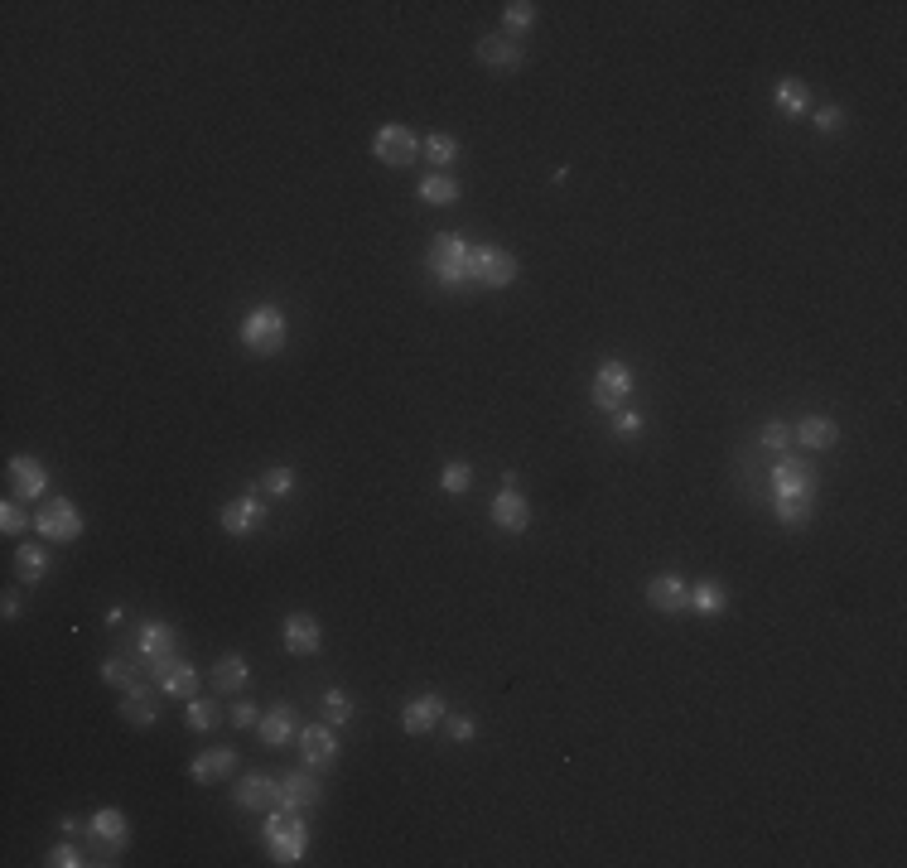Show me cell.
<instances>
[{"instance_id": "cell-1", "label": "cell", "mask_w": 907, "mask_h": 868, "mask_svg": "<svg viewBox=\"0 0 907 868\" xmlns=\"http://www.w3.org/2000/svg\"><path fill=\"white\" fill-rule=\"evenodd\" d=\"M261 840H266V849H271L275 864H300L304 849H309V830H304V820L295 811L271 806L266 825H261Z\"/></svg>"}, {"instance_id": "cell-2", "label": "cell", "mask_w": 907, "mask_h": 868, "mask_svg": "<svg viewBox=\"0 0 907 868\" xmlns=\"http://www.w3.org/2000/svg\"><path fill=\"white\" fill-rule=\"evenodd\" d=\"M242 343H247V353L256 357H271L285 348V314L275 309V304H256L247 309V319H242Z\"/></svg>"}, {"instance_id": "cell-3", "label": "cell", "mask_w": 907, "mask_h": 868, "mask_svg": "<svg viewBox=\"0 0 907 868\" xmlns=\"http://www.w3.org/2000/svg\"><path fill=\"white\" fill-rule=\"evenodd\" d=\"M468 280L488 290H507L517 280V256L497 246H468Z\"/></svg>"}, {"instance_id": "cell-4", "label": "cell", "mask_w": 907, "mask_h": 868, "mask_svg": "<svg viewBox=\"0 0 907 868\" xmlns=\"http://www.w3.org/2000/svg\"><path fill=\"white\" fill-rule=\"evenodd\" d=\"M34 531H39V541L68 545V541L83 536V516H78V507H73L68 497H54V502H44V507L34 512Z\"/></svg>"}, {"instance_id": "cell-5", "label": "cell", "mask_w": 907, "mask_h": 868, "mask_svg": "<svg viewBox=\"0 0 907 868\" xmlns=\"http://www.w3.org/2000/svg\"><path fill=\"white\" fill-rule=\"evenodd\" d=\"M430 271H435V280L440 285H468V242L459 237V232H440L435 237V246H430Z\"/></svg>"}, {"instance_id": "cell-6", "label": "cell", "mask_w": 907, "mask_h": 868, "mask_svg": "<svg viewBox=\"0 0 907 868\" xmlns=\"http://www.w3.org/2000/svg\"><path fill=\"white\" fill-rule=\"evenodd\" d=\"M589 396H594V406L599 410H623L628 406V396H633V372H628L623 362H604V367L594 372Z\"/></svg>"}, {"instance_id": "cell-7", "label": "cell", "mask_w": 907, "mask_h": 868, "mask_svg": "<svg viewBox=\"0 0 907 868\" xmlns=\"http://www.w3.org/2000/svg\"><path fill=\"white\" fill-rule=\"evenodd\" d=\"M140 656H145V671H150V676H155V680L165 676L169 666L179 661V656H174V627H169V623H145V627H140Z\"/></svg>"}, {"instance_id": "cell-8", "label": "cell", "mask_w": 907, "mask_h": 868, "mask_svg": "<svg viewBox=\"0 0 907 868\" xmlns=\"http://www.w3.org/2000/svg\"><path fill=\"white\" fill-rule=\"evenodd\" d=\"M275 806L280 811H309V806H319V782H314V772H300V767H290L280 782H275Z\"/></svg>"}, {"instance_id": "cell-9", "label": "cell", "mask_w": 907, "mask_h": 868, "mask_svg": "<svg viewBox=\"0 0 907 868\" xmlns=\"http://www.w3.org/2000/svg\"><path fill=\"white\" fill-rule=\"evenodd\" d=\"M415 150H420V140L406 131V126H377V136H372V155L391 169H406L415 164Z\"/></svg>"}, {"instance_id": "cell-10", "label": "cell", "mask_w": 907, "mask_h": 868, "mask_svg": "<svg viewBox=\"0 0 907 868\" xmlns=\"http://www.w3.org/2000/svg\"><path fill=\"white\" fill-rule=\"evenodd\" d=\"M261 521H266V512H261V492L256 488H247L242 497H232V502L218 512V526L227 531V536H251Z\"/></svg>"}, {"instance_id": "cell-11", "label": "cell", "mask_w": 907, "mask_h": 868, "mask_svg": "<svg viewBox=\"0 0 907 868\" xmlns=\"http://www.w3.org/2000/svg\"><path fill=\"white\" fill-rule=\"evenodd\" d=\"M300 758L309 762V772H324L338 762V738H333V724H304L300 729Z\"/></svg>"}, {"instance_id": "cell-12", "label": "cell", "mask_w": 907, "mask_h": 868, "mask_svg": "<svg viewBox=\"0 0 907 868\" xmlns=\"http://www.w3.org/2000/svg\"><path fill=\"white\" fill-rule=\"evenodd\" d=\"M87 830H92V840H97V854H107V864L126 849V840H131V830H126V815L116 811V806H107V811H97L92 820H87Z\"/></svg>"}, {"instance_id": "cell-13", "label": "cell", "mask_w": 907, "mask_h": 868, "mask_svg": "<svg viewBox=\"0 0 907 868\" xmlns=\"http://www.w3.org/2000/svg\"><path fill=\"white\" fill-rule=\"evenodd\" d=\"M488 512H493V526H502V531H526L531 526V502L507 483H502V492H493Z\"/></svg>"}, {"instance_id": "cell-14", "label": "cell", "mask_w": 907, "mask_h": 868, "mask_svg": "<svg viewBox=\"0 0 907 868\" xmlns=\"http://www.w3.org/2000/svg\"><path fill=\"white\" fill-rule=\"evenodd\" d=\"M444 695H435V690H430V695H415V700H406V709H401V729L411 733H435V724H440L444 719Z\"/></svg>"}, {"instance_id": "cell-15", "label": "cell", "mask_w": 907, "mask_h": 868, "mask_svg": "<svg viewBox=\"0 0 907 868\" xmlns=\"http://www.w3.org/2000/svg\"><path fill=\"white\" fill-rule=\"evenodd\" d=\"M772 492L777 497H811V463H801L797 454H782L772 468Z\"/></svg>"}, {"instance_id": "cell-16", "label": "cell", "mask_w": 907, "mask_h": 868, "mask_svg": "<svg viewBox=\"0 0 907 868\" xmlns=\"http://www.w3.org/2000/svg\"><path fill=\"white\" fill-rule=\"evenodd\" d=\"M647 603L657 608V613H686L690 608V589L681 574H657V579H647Z\"/></svg>"}, {"instance_id": "cell-17", "label": "cell", "mask_w": 907, "mask_h": 868, "mask_svg": "<svg viewBox=\"0 0 907 868\" xmlns=\"http://www.w3.org/2000/svg\"><path fill=\"white\" fill-rule=\"evenodd\" d=\"M10 488H15V497H20V502L44 497V488H49V473H44V463L29 459V454H15V459H10Z\"/></svg>"}, {"instance_id": "cell-18", "label": "cell", "mask_w": 907, "mask_h": 868, "mask_svg": "<svg viewBox=\"0 0 907 868\" xmlns=\"http://www.w3.org/2000/svg\"><path fill=\"white\" fill-rule=\"evenodd\" d=\"M319 647H324L319 623H314L309 613H290V618H285V651H290V656H319Z\"/></svg>"}, {"instance_id": "cell-19", "label": "cell", "mask_w": 907, "mask_h": 868, "mask_svg": "<svg viewBox=\"0 0 907 868\" xmlns=\"http://www.w3.org/2000/svg\"><path fill=\"white\" fill-rule=\"evenodd\" d=\"M256 729H261V743H266V748H285V743L300 738V719H295V709L290 705H275Z\"/></svg>"}, {"instance_id": "cell-20", "label": "cell", "mask_w": 907, "mask_h": 868, "mask_svg": "<svg viewBox=\"0 0 907 868\" xmlns=\"http://www.w3.org/2000/svg\"><path fill=\"white\" fill-rule=\"evenodd\" d=\"M473 54H478V63H488V68H517L522 63V44L512 34H483Z\"/></svg>"}, {"instance_id": "cell-21", "label": "cell", "mask_w": 907, "mask_h": 868, "mask_svg": "<svg viewBox=\"0 0 907 868\" xmlns=\"http://www.w3.org/2000/svg\"><path fill=\"white\" fill-rule=\"evenodd\" d=\"M232 767H237V753H227V748H208V753H198L189 762V777L193 782H222V777H232Z\"/></svg>"}, {"instance_id": "cell-22", "label": "cell", "mask_w": 907, "mask_h": 868, "mask_svg": "<svg viewBox=\"0 0 907 868\" xmlns=\"http://www.w3.org/2000/svg\"><path fill=\"white\" fill-rule=\"evenodd\" d=\"M247 680H251V666H247V656H242V651L218 656V666H213V685H218V695H237Z\"/></svg>"}, {"instance_id": "cell-23", "label": "cell", "mask_w": 907, "mask_h": 868, "mask_svg": "<svg viewBox=\"0 0 907 868\" xmlns=\"http://www.w3.org/2000/svg\"><path fill=\"white\" fill-rule=\"evenodd\" d=\"M237 806L242 811H271L275 806V782L271 777H261V772H251L237 782Z\"/></svg>"}, {"instance_id": "cell-24", "label": "cell", "mask_w": 907, "mask_h": 868, "mask_svg": "<svg viewBox=\"0 0 907 868\" xmlns=\"http://www.w3.org/2000/svg\"><path fill=\"white\" fill-rule=\"evenodd\" d=\"M792 439H797L801 449H830V444L840 439V425L825 420V415H806L797 430H792Z\"/></svg>"}, {"instance_id": "cell-25", "label": "cell", "mask_w": 907, "mask_h": 868, "mask_svg": "<svg viewBox=\"0 0 907 868\" xmlns=\"http://www.w3.org/2000/svg\"><path fill=\"white\" fill-rule=\"evenodd\" d=\"M160 690H165L169 700H184L189 705L193 695H198V671H193L189 661H174L165 676H160Z\"/></svg>"}, {"instance_id": "cell-26", "label": "cell", "mask_w": 907, "mask_h": 868, "mask_svg": "<svg viewBox=\"0 0 907 868\" xmlns=\"http://www.w3.org/2000/svg\"><path fill=\"white\" fill-rule=\"evenodd\" d=\"M772 97H777V111L782 116H801V111L811 107V87L801 78H782L777 87H772Z\"/></svg>"}, {"instance_id": "cell-27", "label": "cell", "mask_w": 907, "mask_h": 868, "mask_svg": "<svg viewBox=\"0 0 907 868\" xmlns=\"http://www.w3.org/2000/svg\"><path fill=\"white\" fill-rule=\"evenodd\" d=\"M690 608H695V613H705V618L724 613V608H729V594H724V584H719V579H705V584H695V589H690Z\"/></svg>"}, {"instance_id": "cell-28", "label": "cell", "mask_w": 907, "mask_h": 868, "mask_svg": "<svg viewBox=\"0 0 907 868\" xmlns=\"http://www.w3.org/2000/svg\"><path fill=\"white\" fill-rule=\"evenodd\" d=\"M121 714H126V724H140V729H150L155 724V705H150V690L145 685H131L126 690V700H121Z\"/></svg>"}, {"instance_id": "cell-29", "label": "cell", "mask_w": 907, "mask_h": 868, "mask_svg": "<svg viewBox=\"0 0 907 868\" xmlns=\"http://www.w3.org/2000/svg\"><path fill=\"white\" fill-rule=\"evenodd\" d=\"M15 570H20L25 584H39V579L49 574V550H44V545H20V550H15Z\"/></svg>"}, {"instance_id": "cell-30", "label": "cell", "mask_w": 907, "mask_h": 868, "mask_svg": "<svg viewBox=\"0 0 907 868\" xmlns=\"http://www.w3.org/2000/svg\"><path fill=\"white\" fill-rule=\"evenodd\" d=\"M420 198H425V203H435V208L459 203V179H449V174H430V179H420Z\"/></svg>"}, {"instance_id": "cell-31", "label": "cell", "mask_w": 907, "mask_h": 868, "mask_svg": "<svg viewBox=\"0 0 907 868\" xmlns=\"http://www.w3.org/2000/svg\"><path fill=\"white\" fill-rule=\"evenodd\" d=\"M184 714H189V729L193 733H213V729H218V719H222V705H213V700H198V695H193L189 705H184Z\"/></svg>"}, {"instance_id": "cell-32", "label": "cell", "mask_w": 907, "mask_h": 868, "mask_svg": "<svg viewBox=\"0 0 907 868\" xmlns=\"http://www.w3.org/2000/svg\"><path fill=\"white\" fill-rule=\"evenodd\" d=\"M811 516V497H777V521L782 526H806Z\"/></svg>"}, {"instance_id": "cell-33", "label": "cell", "mask_w": 907, "mask_h": 868, "mask_svg": "<svg viewBox=\"0 0 907 868\" xmlns=\"http://www.w3.org/2000/svg\"><path fill=\"white\" fill-rule=\"evenodd\" d=\"M348 719H353V700H348L343 690H324V724L338 729V724H348Z\"/></svg>"}, {"instance_id": "cell-34", "label": "cell", "mask_w": 907, "mask_h": 868, "mask_svg": "<svg viewBox=\"0 0 907 868\" xmlns=\"http://www.w3.org/2000/svg\"><path fill=\"white\" fill-rule=\"evenodd\" d=\"M468 483H473V468H468V463H444V473H440V488L444 492H454V497H459V492H468Z\"/></svg>"}, {"instance_id": "cell-35", "label": "cell", "mask_w": 907, "mask_h": 868, "mask_svg": "<svg viewBox=\"0 0 907 868\" xmlns=\"http://www.w3.org/2000/svg\"><path fill=\"white\" fill-rule=\"evenodd\" d=\"M420 150L430 155V164H454V160H459V140H454V136H430Z\"/></svg>"}, {"instance_id": "cell-36", "label": "cell", "mask_w": 907, "mask_h": 868, "mask_svg": "<svg viewBox=\"0 0 907 868\" xmlns=\"http://www.w3.org/2000/svg\"><path fill=\"white\" fill-rule=\"evenodd\" d=\"M261 488L271 492V497H285V492L295 488V468H285V463L266 468V473H261Z\"/></svg>"}, {"instance_id": "cell-37", "label": "cell", "mask_w": 907, "mask_h": 868, "mask_svg": "<svg viewBox=\"0 0 907 868\" xmlns=\"http://www.w3.org/2000/svg\"><path fill=\"white\" fill-rule=\"evenodd\" d=\"M25 521H29V512L20 507V497H5V502H0V526H5V536H20Z\"/></svg>"}, {"instance_id": "cell-38", "label": "cell", "mask_w": 907, "mask_h": 868, "mask_svg": "<svg viewBox=\"0 0 907 868\" xmlns=\"http://www.w3.org/2000/svg\"><path fill=\"white\" fill-rule=\"evenodd\" d=\"M502 20H507L512 39H517V29H531V25H536V5H526V0H512V5L502 10Z\"/></svg>"}, {"instance_id": "cell-39", "label": "cell", "mask_w": 907, "mask_h": 868, "mask_svg": "<svg viewBox=\"0 0 907 868\" xmlns=\"http://www.w3.org/2000/svg\"><path fill=\"white\" fill-rule=\"evenodd\" d=\"M811 126H816L821 136H835V131L845 126V107H835V102H830V107H816V116H811Z\"/></svg>"}, {"instance_id": "cell-40", "label": "cell", "mask_w": 907, "mask_h": 868, "mask_svg": "<svg viewBox=\"0 0 907 868\" xmlns=\"http://www.w3.org/2000/svg\"><path fill=\"white\" fill-rule=\"evenodd\" d=\"M102 680H107V685H121V690H131V685H136V666H126V661H102Z\"/></svg>"}, {"instance_id": "cell-41", "label": "cell", "mask_w": 907, "mask_h": 868, "mask_svg": "<svg viewBox=\"0 0 907 868\" xmlns=\"http://www.w3.org/2000/svg\"><path fill=\"white\" fill-rule=\"evenodd\" d=\"M444 733H449L454 743H473V733H478V724H473L468 714H449V719H444Z\"/></svg>"}, {"instance_id": "cell-42", "label": "cell", "mask_w": 907, "mask_h": 868, "mask_svg": "<svg viewBox=\"0 0 907 868\" xmlns=\"http://www.w3.org/2000/svg\"><path fill=\"white\" fill-rule=\"evenodd\" d=\"M49 868H78V864H87L83 859V849H73V844H58V849H49V859H44Z\"/></svg>"}, {"instance_id": "cell-43", "label": "cell", "mask_w": 907, "mask_h": 868, "mask_svg": "<svg viewBox=\"0 0 907 868\" xmlns=\"http://www.w3.org/2000/svg\"><path fill=\"white\" fill-rule=\"evenodd\" d=\"M758 439H763L768 449H777V454H782V449L792 444V430H787L782 420H772V425H763V434H758Z\"/></svg>"}, {"instance_id": "cell-44", "label": "cell", "mask_w": 907, "mask_h": 868, "mask_svg": "<svg viewBox=\"0 0 907 868\" xmlns=\"http://www.w3.org/2000/svg\"><path fill=\"white\" fill-rule=\"evenodd\" d=\"M613 415H618V420H613V430L623 434V439H628V434H637L642 425H647V420H642L637 410H628V406H623V410H613Z\"/></svg>"}, {"instance_id": "cell-45", "label": "cell", "mask_w": 907, "mask_h": 868, "mask_svg": "<svg viewBox=\"0 0 907 868\" xmlns=\"http://www.w3.org/2000/svg\"><path fill=\"white\" fill-rule=\"evenodd\" d=\"M232 724H237V729H256V724H261V714H256L251 700H237V705H232Z\"/></svg>"}, {"instance_id": "cell-46", "label": "cell", "mask_w": 907, "mask_h": 868, "mask_svg": "<svg viewBox=\"0 0 907 868\" xmlns=\"http://www.w3.org/2000/svg\"><path fill=\"white\" fill-rule=\"evenodd\" d=\"M0 618H5V623H15V618H20V598H15V594H5V603H0Z\"/></svg>"}]
</instances>
